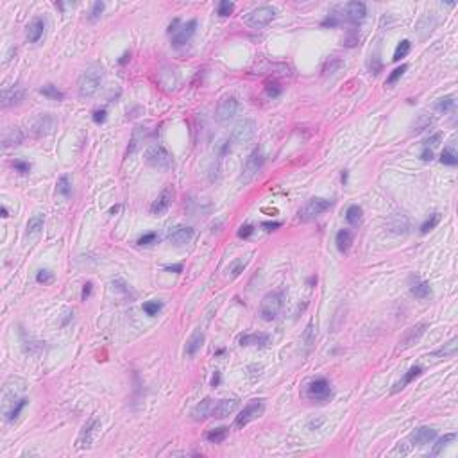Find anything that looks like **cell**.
I'll return each mask as SVG.
<instances>
[{
    "instance_id": "obj_1",
    "label": "cell",
    "mask_w": 458,
    "mask_h": 458,
    "mask_svg": "<svg viewBox=\"0 0 458 458\" xmlns=\"http://www.w3.org/2000/svg\"><path fill=\"white\" fill-rule=\"evenodd\" d=\"M104 79V70L100 65H90L83 74L79 75V81H77V92H79V97L88 98L93 97L100 90Z\"/></svg>"
},
{
    "instance_id": "obj_2",
    "label": "cell",
    "mask_w": 458,
    "mask_h": 458,
    "mask_svg": "<svg viewBox=\"0 0 458 458\" xmlns=\"http://www.w3.org/2000/svg\"><path fill=\"white\" fill-rule=\"evenodd\" d=\"M283 304H285V294L281 290H274V292H269L260 303V317L265 322H272L279 317L281 310H283Z\"/></svg>"
},
{
    "instance_id": "obj_3",
    "label": "cell",
    "mask_w": 458,
    "mask_h": 458,
    "mask_svg": "<svg viewBox=\"0 0 458 458\" xmlns=\"http://www.w3.org/2000/svg\"><path fill=\"white\" fill-rule=\"evenodd\" d=\"M145 161L159 170H169L174 165V156L170 154V150L161 143L150 145L149 149L145 150Z\"/></svg>"
},
{
    "instance_id": "obj_4",
    "label": "cell",
    "mask_w": 458,
    "mask_h": 458,
    "mask_svg": "<svg viewBox=\"0 0 458 458\" xmlns=\"http://www.w3.org/2000/svg\"><path fill=\"white\" fill-rule=\"evenodd\" d=\"M263 165H265V156H263L262 149H254L251 154L247 156L245 163L242 167V174H240V181L242 183H251L258 174L262 172Z\"/></svg>"
},
{
    "instance_id": "obj_5",
    "label": "cell",
    "mask_w": 458,
    "mask_h": 458,
    "mask_svg": "<svg viewBox=\"0 0 458 458\" xmlns=\"http://www.w3.org/2000/svg\"><path fill=\"white\" fill-rule=\"evenodd\" d=\"M333 206L331 201L322 199V197H314L310 199L306 204L299 210V220L301 222H310V220H315L317 217H321L322 213H326L329 208Z\"/></svg>"
},
{
    "instance_id": "obj_6",
    "label": "cell",
    "mask_w": 458,
    "mask_h": 458,
    "mask_svg": "<svg viewBox=\"0 0 458 458\" xmlns=\"http://www.w3.org/2000/svg\"><path fill=\"white\" fill-rule=\"evenodd\" d=\"M331 394V385L326 378H315L306 385V398L314 403H326Z\"/></svg>"
},
{
    "instance_id": "obj_7",
    "label": "cell",
    "mask_w": 458,
    "mask_h": 458,
    "mask_svg": "<svg viewBox=\"0 0 458 458\" xmlns=\"http://www.w3.org/2000/svg\"><path fill=\"white\" fill-rule=\"evenodd\" d=\"M276 18V9L272 5H260L245 16V24L253 29H263Z\"/></svg>"
},
{
    "instance_id": "obj_8",
    "label": "cell",
    "mask_w": 458,
    "mask_h": 458,
    "mask_svg": "<svg viewBox=\"0 0 458 458\" xmlns=\"http://www.w3.org/2000/svg\"><path fill=\"white\" fill-rule=\"evenodd\" d=\"M25 388V383L18 378H11L5 381L4 390H2V410H4V415L9 412V408L13 407L14 403L18 401L20 392Z\"/></svg>"
},
{
    "instance_id": "obj_9",
    "label": "cell",
    "mask_w": 458,
    "mask_h": 458,
    "mask_svg": "<svg viewBox=\"0 0 458 458\" xmlns=\"http://www.w3.org/2000/svg\"><path fill=\"white\" fill-rule=\"evenodd\" d=\"M263 410H265V405H263L262 399H253V401H249L247 405L243 407V410L236 415V419H234V428H243V426H247L251 421H254V419H258V417L262 415Z\"/></svg>"
},
{
    "instance_id": "obj_10",
    "label": "cell",
    "mask_w": 458,
    "mask_h": 458,
    "mask_svg": "<svg viewBox=\"0 0 458 458\" xmlns=\"http://www.w3.org/2000/svg\"><path fill=\"white\" fill-rule=\"evenodd\" d=\"M240 111V102L238 98L233 97V95H228L219 102L217 106V120L220 124H228V122L233 120Z\"/></svg>"
},
{
    "instance_id": "obj_11",
    "label": "cell",
    "mask_w": 458,
    "mask_h": 458,
    "mask_svg": "<svg viewBox=\"0 0 458 458\" xmlns=\"http://www.w3.org/2000/svg\"><path fill=\"white\" fill-rule=\"evenodd\" d=\"M56 118L50 113H40L36 118L31 124V133H33L36 138H43V136L50 135L54 129H56Z\"/></svg>"
},
{
    "instance_id": "obj_12",
    "label": "cell",
    "mask_w": 458,
    "mask_h": 458,
    "mask_svg": "<svg viewBox=\"0 0 458 458\" xmlns=\"http://www.w3.org/2000/svg\"><path fill=\"white\" fill-rule=\"evenodd\" d=\"M256 135V122L251 120V118H243L242 122H238L233 129V135H231V140L234 143H247L251 141Z\"/></svg>"
},
{
    "instance_id": "obj_13",
    "label": "cell",
    "mask_w": 458,
    "mask_h": 458,
    "mask_svg": "<svg viewBox=\"0 0 458 458\" xmlns=\"http://www.w3.org/2000/svg\"><path fill=\"white\" fill-rule=\"evenodd\" d=\"M98 430H100V421H98V417L93 415L85 426H83V430H81V433H79V439H77V448H81V449L92 448V444H93V440H95V435H97Z\"/></svg>"
},
{
    "instance_id": "obj_14",
    "label": "cell",
    "mask_w": 458,
    "mask_h": 458,
    "mask_svg": "<svg viewBox=\"0 0 458 458\" xmlns=\"http://www.w3.org/2000/svg\"><path fill=\"white\" fill-rule=\"evenodd\" d=\"M195 29H197L195 20H190V22H186V24L179 25L178 31L172 34V45L174 47H183V45H186V43L192 40L193 34H195Z\"/></svg>"
},
{
    "instance_id": "obj_15",
    "label": "cell",
    "mask_w": 458,
    "mask_h": 458,
    "mask_svg": "<svg viewBox=\"0 0 458 458\" xmlns=\"http://www.w3.org/2000/svg\"><path fill=\"white\" fill-rule=\"evenodd\" d=\"M426 329H428V324L426 322H419L415 324V326H412L407 329V333L403 335V338L399 340V349H408V347H412L413 344H417V342L421 340V337L426 333Z\"/></svg>"
},
{
    "instance_id": "obj_16",
    "label": "cell",
    "mask_w": 458,
    "mask_h": 458,
    "mask_svg": "<svg viewBox=\"0 0 458 458\" xmlns=\"http://www.w3.org/2000/svg\"><path fill=\"white\" fill-rule=\"evenodd\" d=\"M172 201H174V188H172V184H167V186L161 190V193L156 197V201L152 202V206H150V213H152V215L163 213V211H167L170 208Z\"/></svg>"
},
{
    "instance_id": "obj_17",
    "label": "cell",
    "mask_w": 458,
    "mask_h": 458,
    "mask_svg": "<svg viewBox=\"0 0 458 458\" xmlns=\"http://www.w3.org/2000/svg\"><path fill=\"white\" fill-rule=\"evenodd\" d=\"M344 16L351 24H360L367 16V5L364 2H358V0L349 2V4L344 5Z\"/></svg>"
},
{
    "instance_id": "obj_18",
    "label": "cell",
    "mask_w": 458,
    "mask_h": 458,
    "mask_svg": "<svg viewBox=\"0 0 458 458\" xmlns=\"http://www.w3.org/2000/svg\"><path fill=\"white\" fill-rule=\"evenodd\" d=\"M435 437H437V431H435L433 428H430V426H421V428H415V430L412 431L408 440H410L413 446H426V444H430V442H433Z\"/></svg>"
},
{
    "instance_id": "obj_19",
    "label": "cell",
    "mask_w": 458,
    "mask_h": 458,
    "mask_svg": "<svg viewBox=\"0 0 458 458\" xmlns=\"http://www.w3.org/2000/svg\"><path fill=\"white\" fill-rule=\"evenodd\" d=\"M24 88L22 86H5L2 90V106L9 108V106H16L24 100Z\"/></svg>"
},
{
    "instance_id": "obj_20",
    "label": "cell",
    "mask_w": 458,
    "mask_h": 458,
    "mask_svg": "<svg viewBox=\"0 0 458 458\" xmlns=\"http://www.w3.org/2000/svg\"><path fill=\"white\" fill-rule=\"evenodd\" d=\"M193 238V228L190 226H176L169 231V240L174 245H184Z\"/></svg>"
},
{
    "instance_id": "obj_21",
    "label": "cell",
    "mask_w": 458,
    "mask_h": 458,
    "mask_svg": "<svg viewBox=\"0 0 458 458\" xmlns=\"http://www.w3.org/2000/svg\"><path fill=\"white\" fill-rule=\"evenodd\" d=\"M213 408H215V401L211 398H206L201 403H197L192 410L193 421H206L208 417L213 415Z\"/></svg>"
},
{
    "instance_id": "obj_22",
    "label": "cell",
    "mask_w": 458,
    "mask_h": 458,
    "mask_svg": "<svg viewBox=\"0 0 458 458\" xmlns=\"http://www.w3.org/2000/svg\"><path fill=\"white\" fill-rule=\"evenodd\" d=\"M238 399H220L215 403V408H213V415L215 419H224V417L231 415L236 408H238Z\"/></svg>"
},
{
    "instance_id": "obj_23",
    "label": "cell",
    "mask_w": 458,
    "mask_h": 458,
    "mask_svg": "<svg viewBox=\"0 0 458 458\" xmlns=\"http://www.w3.org/2000/svg\"><path fill=\"white\" fill-rule=\"evenodd\" d=\"M240 346H254V347H267L271 344V337L267 333H245L238 338Z\"/></svg>"
},
{
    "instance_id": "obj_24",
    "label": "cell",
    "mask_w": 458,
    "mask_h": 458,
    "mask_svg": "<svg viewBox=\"0 0 458 458\" xmlns=\"http://www.w3.org/2000/svg\"><path fill=\"white\" fill-rule=\"evenodd\" d=\"M45 33V22L42 18H34L31 24L27 25V40L29 43H38L43 38Z\"/></svg>"
},
{
    "instance_id": "obj_25",
    "label": "cell",
    "mask_w": 458,
    "mask_h": 458,
    "mask_svg": "<svg viewBox=\"0 0 458 458\" xmlns=\"http://www.w3.org/2000/svg\"><path fill=\"white\" fill-rule=\"evenodd\" d=\"M43 226H45V215H43V213H34L27 222L25 236H27V238H34V236H38V234L42 233Z\"/></svg>"
},
{
    "instance_id": "obj_26",
    "label": "cell",
    "mask_w": 458,
    "mask_h": 458,
    "mask_svg": "<svg viewBox=\"0 0 458 458\" xmlns=\"http://www.w3.org/2000/svg\"><path fill=\"white\" fill-rule=\"evenodd\" d=\"M24 141V133L20 131L18 127H11L4 133L2 136V145L4 149H9V147H18L20 143Z\"/></svg>"
},
{
    "instance_id": "obj_27",
    "label": "cell",
    "mask_w": 458,
    "mask_h": 458,
    "mask_svg": "<svg viewBox=\"0 0 458 458\" xmlns=\"http://www.w3.org/2000/svg\"><path fill=\"white\" fill-rule=\"evenodd\" d=\"M410 292L415 299H421V301L430 299L431 297V286H430L428 281H415V283L412 285Z\"/></svg>"
},
{
    "instance_id": "obj_28",
    "label": "cell",
    "mask_w": 458,
    "mask_h": 458,
    "mask_svg": "<svg viewBox=\"0 0 458 458\" xmlns=\"http://www.w3.org/2000/svg\"><path fill=\"white\" fill-rule=\"evenodd\" d=\"M335 243H337L338 251H340L342 254H346L347 251L351 249V243H353V233H351L349 229H340V231L337 233Z\"/></svg>"
},
{
    "instance_id": "obj_29",
    "label": "cell",
    "mask_w": 458,
    "mask_h": 458,
    "mask_svg": "<svg viewBox=\"0 0 458 458\" xmlns=\"http://www.w3.org/2000/svg\"><path fill=\"white\" fill-rule=\"evenodd\" d=\"M457 351H458V340L453 338V340H449L448 344H444V346L439 347L437 351H433L431 356H435V358H453V356L457 355Z\"/></svg>"
},
{
    "instance_id": "obj_30",
    "label": "cell",
    "mask_w": 458,
    "mask_h": 458,
    "mask_svg": "<svg viewBox=\"0 0 458 458\" xmlns=\"http://www.w3.org/2000/svg\"><path fill=\"white\" fill-rule=\"evenodd\" d=\"M433 124V117H430L428 113H421V115H417V118L413 122H412V126H410V131L412 133H422V131H426L428 127Z\"/></svg>"
},
{
    "instance_id": "obj_31",
    "label": "cell",
    "mask_w": 458,
    "mask_h": 458,
    "mask_svg": "<svg viewBox=\"0 0 458 458\" xmlns=\"http://www.w3.org/2000/svg\"><path fill=\"white\" fill-rule=\"evenodd\" d=\"M202 342H204V333H202L201 329H197L192 337H190V340H188V344H186V355L195 356L197 351L202 347Z\"/></svg>"
},
{
    "instance_id": "obj_32",
    "label": "cell",
    "mask_w": 458,
    "mask_h": 458,
    "mask_svg": "<svg viewBox=\"0 0 458 458\" xmlns=\"http://www.w3.org/2000/svg\"><path fill=\"white\" fill-rule=\"evenodd\" d=\"M228 433H229V428H226V426L213 428V430H210L206 433V440L211 442V444H220V442H224V440L228 439Z\"/></svg>"
},
{
    "instance_id": "obj_33",
    "label": "cell",
    "mask_w": 458,
    "mask_h": 458,
    "mask_svg": "<svg viewBox=\"0 0 458 458\" xmlns=\"http://www.w3.org/2000/svg\"><path fill=\"white\" fill-rule=\"evenodd\" d=\"M457 108V98L453 95H446V97H440L437 102H435V109L439 113H449L455 111Z\"/></svg>"
},
{
    "instance_id": "obj_34",
    "label": "cell",
    "mask_w": 458,
    "mask_h": 458,
    "mask_svg": "<svg viewBox=\"0 0 458 458\" xmlns=\"http://www.w3.org/2000/svg\"><path fill=\"white\" fill-rule=\"evenodd\" d=\"M455 440H457V433H446L444 437H440V439L437 440V444L433 446V449H431V457L440 455L446 448H449V444H453Z\"/></svg>"
},
{
    "instance_id": "obj_35",
    "label": "cell",
    "mask_w": 458,
    "mask_h": 458,
    "mask_svg": "<svg viewBox=\"0 0 458 458\" xmlns=\"http://www.w3.org/2000/svg\"><path fill=\"white\" fill-rule=\"evenodd\" d=\"M27 403H29V399H25V398H20L18 401L14 403L13 407L9 408V412L5 413V421L7 422H13V421H16L20 417V413H22V410H24L25 407H27Z\"/></svg>"
},
{
    "instance_id": "obj_36",
    "label": "cell",
    "mask_w": 458,
    "mask_h": 458,
    "mask_svg": "<svg viewBox=\"0 0 458 458\" xmlns=\"http://www.w3.org/2000/svg\"><path fill=\"white\" fill-rule=\"evenodd\" d=\"M421 372H422V369L419 367V365H413V367H410V370H408L407 374H405V378L399 381L398 385H396V388H394V392H398V390H401V388H405L407 387L408 383H412L413 379L417 378V376H421Z\"/></svg>"
},
{
    "instance_id": "obj_37",
    "label": "cell",
    "mask_w": 458,
    "mask_h": 458,
    "mask_svg": "<svg viewBox=\"0 0 458 458\" xmlns=\"http://www.w3.org/2000/svg\"><path fill=\"white\" fill-rule=\"evenodd\" d=\"M362 217H364V211L358 204H353L347 208L346 211V220L351 226H358L362 222Z\"/></svg>"
},
{
    "instance_id": "obj_38",
    "label": "cell",
    "mask_w": 458,
    "mask_h": 458,
    "mask_svg": "<svg viewBox=\"0 0 458 458\" xmlns=\"http://www.w3.org/2000/svg\"><path fill=\"white\" fill-rule=\"evenodd\" d=\"M40 93L43 95V97L50 98V100H63L65 98V93L61 92V90H57V86L54 85H45L40 88Z\"/></svg>"
},
{
    "instance_id": "obj_39",
    "label": "cell",
    "mask_w": 458,
    "mask_h": 458,
    "mask_svg": "<svg viewBox=\"0 0 458 458\" xmlns=\"http://www.w3.org/2000/svg\"><path fill=\"white\" fill-rule=\"evenodd\" d=\"M440 163L448 165V167H455V165L458 163V156H457V152H455L453 147L444 149V152L440 154Z\"/></svg>"
},
{
    "instance_id": "obj_40",
    "label": "cell",
    "mask_w": 458,
    "mask_h": 458,
    "mask_svg": "<svg viewBox=\"0 0 458 458\" xmlns=\"http://www.w3.org/2000/svg\"><path fill=\"white\" fill-rule=\"evenodd\" d=\"M412 50V43L408 42V40H403L401 43H399L398 47H396V52H394V61H401L403 57L408 56V52Z\"/></svg>"
},
{
    "instance_id": "obj_41",
    "label": "cell",
    "mask_w": 458,
    "mask_h": 458,
    "mask_svg": "<svg viewBox=\"0 0 458 458\" xmlns=\"http://www.w3.org/2000/svg\"><path fill=\"white\" fill-rule=\"evenodd\" d=\"M57 193H61L63 197H70L72 195V181L68 176H63L57 181Z\"/></svg>"
},
{
    "instance_id": "obj_42",
    "label": "cell",
    "mask_w": 458,
    "mask_h": 458,
    "mask_svg": "<svg viewBox=\"0 0 458 458\" xmlns=\"http://www.w3.org/2000/svg\"><path fill=\"white\" fill-rule=\"evenodd\" d=\"M408 70V66L407 65H401V66H398V68H394L392 70V74L388 75V79H387V86H392V85H396L399 79H401L403 75H405V72Z\"/></svg>"
},
{
    "instance_id": "obj_43",
    "label": "cell",
    "mask_w": 458,
    "mask_h": 458,
    "mask_svg": "<svg viewBox=\"0 0 458 458\" xmlns=\"http://www.w3.org/2000/svg\"><path fill=\"white\" fill-rule=\"evenodd\" d=\"M161 308H163V303H161V301H147V303H143V312L147 315H150V317L158 315V312Z\"/></svg>"
},
{
    "instance_id": "obj_44",
    "label": "cell",
    "mask_w": 458,
    "mask_h": 458,
    "mask_svg": "<svg viewBox=\"0 0 458 458\" xmlns=\"http://www.w3.org/2000/svg\"><path fill=\"white\" fill-rule=\"evenodd\" d=\"M439 222H440V213H433V215H431L430 219L426 220L424 224L421 226V233H422V234L430 233L431 229L437 228V224H439Z\"/></svg>"
},
{
    "instance_id": "obj_45",
    "label": "cell",
    "mask_w": 458,
    "mask_h": 458,
    "mask_svg": "<svg viewBox=\"0 0 458 458\" xmlns=\"http://www.w3.org/2000/svg\"><path fill=\"white\" fill-rule=\"evenodd\" d=\"M36 281L40 283V285H48V283L54 281V272L48 271V269H42V271H38Z\"/></svg>"
},
{
    "instance_id": "obj_46",
    "label": "cell",
    "mask_w": 458,
    "mask_h": 458,
    "mask_svg": "<svg viewBox=\"0 0 458 458\" xmlns=\"http://www.w3.org/2000/svg\"><path fill=\"white\" fill-rule=\"evenodd\" d=\"M245 265H247V260H243V258H238V260H234L233 265L229 267V272H231V276H238L240 272L245 269Z\"/></svg>"
},
{
    "instance_id": "obj_47",
    "label": "cell",
    "mask_w": 458,
    "mask_h": 458,
    "mask_svg": "<svg viewBox=\"0 0 458 458\" xmlns=\"http://www.w3.org/2000/svg\"><path fill=\"white\" fill-rule=\"evenodd\" d=\"M314 342H315V326L314 322H310L306 326V329H304V344H306V347H310Z\"/></svg>"
},
{
    "instance_id": "obj_48",
    "label": "cell",
    "mask_w": 458,
    "mask_h": 458,
    "mask_svg": "<svg viewBox=\"0 0 458 458\" xmlns=\"http://www.w3.org/2000/svg\"><path fill=\"white\" fill-rule=\"evenodd\" d=\"M281 92H283V88H281L277 83H269V85L265 86V93H267V97H271V98H276V97H279L281 95Z\"/></svg>"
},
{
    "instance_id": "obj_49",
    "label": "cell",
    "mask_w": 458,
    "mask_h": 458,
    "mask_svg": "<svg viewBox=\"0 0 458 458\" xmlns=\"http://www.w3.org/2000/svg\"><path fill=\"white\" fill-rule=\"evenodd\" d=\"M104 11V2H95L93 5H92V11H90V22H95V20L100 18V14H102Z\"/></svg>"
},
{
    "instance_id": "obj_50",
    "label": "cell",
    "mask_w": 458,
    "mask_h": 458,
    "mask_svg": "<svg viewBox=\"0 0 458 458\" xmlns=\"http://www.w3.org/2000/svg\"><path fill=\"white\" fill-rule=\"evenodd\" d=\"M440 141H442V133H435L430 138H426L422 143H424V149H433V147H437Z\"/></svg>"
},
{
    "instance_id": "obj_51",
    "label": "cell",
    "mask_w": 458,
    "mask_h": 458,
    "mask_svg": "<svg viewBox=\"0 0 458 458\" xmlns=\"http://www.w3.org/2000/svg\"><path fill=\"white\" fill-rule=\"evenodd\" d=\"M234 9V4L233 2H229V0H222L219 4V14L220 16H229V14L233 13Z\"/></svg>"
},
{
    "instance_id": "obj_52",
    "label": "cell",
    "mask_w": 458,
    "mask_h": 458,
    "mask_svg": "<svg viewBox=\"0 0 458 458\" xmlns=\"http://www.w3.org/2000/svg\"><path fill=\"white\" fill-rule=\"evenodd\" d=\"M158 234L156 233H145L143 236H140L138 238V245H152V243L158 242Z\"/></svg>"
},
{
    "instance_id": "obj_53",
    "label": "cell",
    "mask_w": 458,
    "mask_h": 458,
    "mask_svg": "<svg viewBox=\"0 0 458 458\" xmlns=\"http://www.w3.org/2000/svg\"><path fill=\"white\" fill-rule=\"evenodd\" d=\"M13 169L16 170V172H20V174H27L29 170H31V165H29L27 161H24V159H14V161H13Z\"/></svg>"
},
{
    "instance_id": "obj_54",
    "label": "cell",
    "mask_w": 458,
    "mask_h": 458,
    "mask_svg": "<svg viewBox=\"0 0 458 458\" xmlns=\"http://www.w3.org/2000/svg\"><path fill=\"white\" fill-rule=\"evenodd\" d=\"M367 65H369L370 74H379V72H381V61H379L378 56H372V57H370Z\"/></svg>"
},
{
    "instance_id": "obj_55",
    "label": "cell",
    "mask_w": 458,
    "mask_h": 458,
    "mask_svg": "<svg viewBox=\"0 0 458 458\" xmlns=\"http://www.w3.org/2000/svg\"><path fill=\"white\" fill-rule=\"evenodd\" d=\"M254 233V228L251 224H245V226H242V228L238 229V236L240 238H249L251 234Z\"/></svg>"
},
{
    "instance_id": "obj_56",
    "label": "cell",
    "mask_w": 458,
    "mask_h": 458,
    "mask_svg": "<svg viewBox=\"0 0 458 458\" xmlns=\"http://www.w3.org/2000/svg\"><path fill=\"white\" fill-rule=\"evenodd\" d=\"M106 109H97V111L93 113V122L95 124H102L104 120H106Z\"/></svg>"
},
{
    "instance_id": "obj_57",
    "label": "cell",
    "mask_w": 458,
    "mask_h": 458,
    "mask_svg": "<svg viewBox=\"0 0 458 458\" xmlns=\"http://www.w3.org/2000/svg\"><path fill=\"white\" fill-rule=\"evenodd\" d=\"M92 286H93L92 283H86V285L83 286V294H81V299L83 301H86L90 297V294H92Z\"/></svg>"
},
{
    "instance_id": "obj_58",
    "label": "cell",
    "mask_w": 458,
    "mask_h": 458,
    "mask_svg": "<svg viewBox=\"0 0 458 458\" xmlns=\"http://www.w3.org/2000/svg\"><path fill=\"white\" fill-rule=\"evenodd\" d=\"M421 159H422V161H431V159H433V150H431V149H422Z\"/></svg>"
},
{
    "instance_id": "obj_59",
    "label": "cell",
    "mask_w": 458,
    "mask_h": 458,
    "mask_svg": "<svg viewBox=\"0 0 458 458\" xmlns=\"http://www.w3.org/2000/svg\"><path fill=\"white\" fill-rule=\"evenodd\" d=\"M279 226H281L279 222H263L262 228L265 229V231H274V229H277Z\"/></svg>"
},
{
    "instance_id": "obj_60",
    "label": "cell",
    "mask_w": 458,
    "mask_h": 458,
    "mask_svg": "<svg viewBox=\"0 0 458 458\" xmlns=\"http://www.w3.org/2000/svg\"><path fill=\"white\" fill-rule=\"evenodd\" d=\"M322 422H324L322 417H321V419H317V421H315V419H312V421L308 422V428H310V430H317V428H321V424H322Z\"/></svg>"
},
{
    "instance_id": "obj_61",
    "label": "cell",
    "mask_w": 458,
    "mask_h": 458,
    "mask_svg": "<svg viewBox=\"0 0 458 458\" xmlns=\"http://www.w3.org/2000/svg\"><path fill=\"white\" fill-rule=\"evenodd\" d=\"M165 271H169V272H176V274H178V272H181V271H183V265H167V267H165Z\"/></svg>"
},
{
    "instance_id": "obj_62",
    "label": "cell",
    "mask_w": 458,
    "mask_h": 458,
    "mask_svg": "<svg viewBox=\"0 0 458 458\" xmlns=\"http://www.w3.org/2000/svg\"><path fill=\"white\" fill-rule=\"evenodd\" d=\"M219 383H220V372L219 370H215L213 378H211V387H219Z\"/></svg>"
},
{
    "instance_id": "obj_63",
    "label": "cell",
    "mask_w": 458,
    "mask_h": 458,
    "mask_svg": "<svg viewBox=\"0 0 458 458\" xmlns=\"http://www.w3.org/2000/svg\"><path fill=\"white\" fill-rule=\"evenodd\" d=\"M127 59H129V54H127V52H126V54L122 56V59H120V65H126V63H127Z\"/></svg>"
},
{
    "instance_id": "obj_64",
    "label": "cell",
    "mask_w": 458,
    "mask_h": 458,
    "mask_svg": "<svg viewBox=\"0 0 458 458\" xmlns=\"http://www.w3.org/2000/svg\"><path fill=\"white\" fill-rule=\"evenodd\" d=\"M2 217H9L7 215V208H5V206H2Z\"/></svg>"
}]
</instances>
